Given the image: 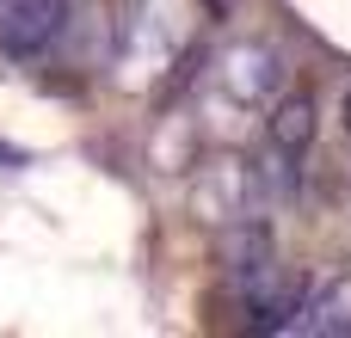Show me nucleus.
<instances>
[{
    "instance_id": "2",
    "label": "nucleus",
    "mask_w": 351,
    "mask_h": 338,
    "mask_svg": "<svg viewBox=\"0 0 351 338\" xmlns=\"http://www.w3.org/2000/svg\"><path fill=\"white\" fill-rule=\"evenodd\" d=\"M259 172L253 166H241V160H216L210 172H204V185H197V216L204 222H247V216H259Z\"/></svg>"
},
{
    "instance_id": "6",
    "label": "nucleus",
    "mask_w": 351,
    "mask_h": 338,
    "mask_svg": "<svg viewBox=\"0 0 351 338\" xmlns=\"http://www.w3.org/2000/svg\"><path fill=\"white\" fill-rule=\"evenodd\" d=\"M339 117H346V135H351V92L339 99Z\"/></svg>"
},
{
    "instance_id": "4",
    "label": "nucleus",
    "mask_w": 351,
    "mask_h": 338,
    "mask_svg": "<svg viewBox=\"0 0 351 338\" xmlns=\"http://www.w3.org/2000/svg\"><path fill=\"white\" fill-rule=\"evenodd\" d=\"M290 333H351V271H333L327 283H302V308Z\"/></svg>"
},
{
    "instance_id": "5",
    "label": "nucleus",
    "mask_w": 351,
    "mask_h": 338,
    "mask_svg": "<svg viewBox=\"0 0 351 338\" xmlns=\"http://www.w3.org/2000/svg\"><path fill=\"white\" fill-rule=\"evenodd\" d=\"M315 99L308 92H290V99H271V117H265V135H271V148H284V154H308V142H315Z\"/></svg>"
},
{
    "instance_id": "3",
    "label": "nucleus",
    "mask_w": 351,
    "mask_h": 338,
    "mask_svg": "<svg viewBox=\"0 0 351 338\" xmlns=\"http://www.w3.org/2000/svg\"><path fill=\"white\" fill-rule=\"evenodd\" d=\"M222 80H228L234 99H247V105H271L278 86H284V55H271L265 43H241V49H228Z\"/></svg>"
},
{
    "instance_id": "1",
    "label": "nucleus",
    "mask_w": 351,
    "mask_h": 338,
    "mask_svg": "<svg viewBox=\"0 0 351 338\" xmlns=\"http://www.w3.org/2000/svg\"><path fill=\"white\" fill-rule=\"evenodd\" d=\"M68 31V0H12L0 12V55L31 62Z\"/></svg>"
}]
</instances>
